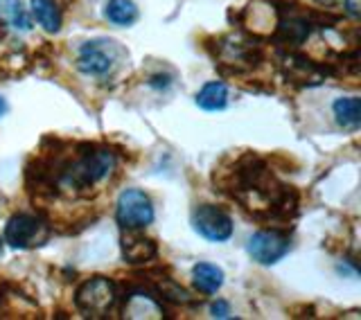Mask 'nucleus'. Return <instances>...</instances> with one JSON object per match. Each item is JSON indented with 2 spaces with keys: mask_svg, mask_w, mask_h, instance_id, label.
<instances>
[{
  "mask_svg": "<svg viewBox=\"0 0 361 320\" xmlns=\"http://www.w3.org/2000/svg\"><path fill=\"white\" fill-rule=\"evenodd\" d=\"M314 3H319V5H334L336 0H314Z\"/></svg>",
  "mask_w": 361,
  "mask_h": 320,
  "instance_id": "nucleus-18",
  "label": "nucleus"
},
{
  "mask_svg": "<svg viewBox=\"0 0 361 320\" xmlns=\"http://www.w3.org/2000/svg\"><path fill=\"white\" fill-rule=\"evenodd\" d=\"M334 120L338 127L348 131H357L361 127V99L359 97H338L334 101Z\"/></svg>",
  "mask_w": 361,
  "mask_h": 320,
  "instance_id": "nucleus-9",
  "label": "nucleus"
},
{
  "mask_svg": "<svg viewBox=\"0 0 361 320\" xmlns=\"http://www.w3.org/2000/svg\"><path fill=\"white\" fill-rule=\"evenodd\" d=\"M0 23L20 32L32 30V18L20 0H0Z\"/></svg>",
  "mask_w": 361,
  "mask_h": 320,
  "instance_id": "nucleus-11",
  "label": "nucleus"
},
{
  "mask_svg": "<svg viewBox=\"0 0 361 320\" xmlns=\"http://www.w3.org/2000/svg\"><path fill=\"white\" fill-rule=\"evenodd\" d=\"M228 104V88L224 82H208L197 93V106L203 111H221Z\"/></svg>",
  "mask_w": 361,
  "mask_h": 320,
  "instance_id": "nucleus-13",
  "label": "nucleus"
},
{
  "mask_svg": "<svg viewBox=\"0 0 361 320\" xmlns=\"http://www.w3.org/2000/svg\"><path fill=\"white\" fill-rule=\"evenodd\" d=\"M192 282L201 293H217L224 287V271L210 261H199L192 269Z\"/></svg>",
  "mask_w": 361,
  "mask_h": 320,
  "instance_id": "nucleus-8",
  "label": "nucleus"
},
{
  "mask_svg": "<svg viewBox=\"0 0 361 320\" xmlns=\"http://www.w3.org/2000/svg\"><path fill=\"white\" fill-rule=\"evenodd\" d=\"M192 228L212 244L228 242L233 237L231 214L217 208V205H210V203H201L192 210Z\"/></svg>",
  "mask_w": 361,
  "mask_h": 320,
  "instance_id": "nucleus-5",
  "label": "nucleus"
},
{
  "mask_svg": "<svg viewBox=\"0 0 361 320\" xmlns=\"http://www.w3.org/2000/svg\"><path fill=\"white\" fill-rule=\"evenodd\" d=\"M32 14L45 32H59L61 30V9L54 0H32Z\"/></svg>",
  "mask_w": 361,
  "mask_h": 320,
  "instance_id": "nucleus-10",
  "label": "nucleus"
},
{
  "mask_svg": "<svg viewBox=\"0 0 361 320\" xmlns=\"http://www.w3.org/2000/svg\"><path fill=\"white\" fill-rule=\"evenodd\" d=\"M3 242H5V239H0V255H3Z\"/></svg>",
  "mask_w": 361,
  "mask_h": 320,
  "instance_id": "nucleus-19",
  "label": "nucleus"
},
{
  "mask_svg": "<svg viewBox=\"0 0 361 320\" xmlns=\"http://www.w3.org/2000/svg\"><path fill=\"white\" fill-rule=\"evenodd\" d=\"M113 167H116V156L109 149H93L84 152L77 160H73L61 171V180L66 187L71 190H90L97 185L99 180H104Z\"/></svg>",
  "mask_w": 361,
  "mask_h": 320,
  "instance_id": "nucleus-1",
  "label": "nucleus"
},
{
  "mask_svg": "<svg viewBox=\"0 0 361 320\" xmlns=\"http://www.w3.org/2000/svg\"><path fill=\"white\" fill-rule=\"evenodd\" d=\"M113 68V54L106 50L104 41H88L77 54V70L90 77H104Z\"/></svg>",
  "mask_w": 361,
  "mask_h": 320,
  "instance_id": "nucleus-7",
  "label": "nucleus"
},
{
  "mask_svg": "<svg viewBox=\"0 0 361 320\" xmlns=\"http://www.w3.org/2000/svg\"><path fill=\"white\" fill-rule=\"evenodd\" d=\"M289 248H291V239L282 230H257L251 235V239H248V244H246L248 255H251L257 264H264V266L280 261L289 253Z\"/></svg>",
  "mask_w": 361,
  "mask_h": 320,
  "instance_id": "nucleus-6",
  "label": "nucleus"
},
{
  "mask_svg": "<svg viewBox=\"0 0 361 320\" xmlns=\"http://www.w3.org/2000/svg\"><path fill=\"white\" fill-rule=\"evenodd\" d=\"M116 219L124 230H142L154 221V203L142 190H124L116 203Z\"/></svg>",
  "mask_w": 361,
  "mask_h": 320,
  "instance_id": "nucleus-3",
  "label": "nucleus"
},
{
  "mask_svg": "<svg viewBox=\"0 0 361 320\" xmlns=\"http://www.w3.org/2000/svg\"><path fill=\"white\" fill-rule=\"evenodd\" d=\"M7 109H9V106H7V101H5V97H3V95H0V118H3V116H5V113H7Z\"/></svg>",
  "mask_w": 361,
  "mask_h": 320,
  "instance_id": "nucleus-17",
  "label": "nucleus"
},
{
  "mask_svg": "<svg viewBox=\"0 0 361 320\" xmlns=\"http://www.w3.org/2000/svg\"><path fill=\"white\" fill-rule=\"evenodd\" d=\"M343 5H345V11H348L350 18H359V14H361V0H343Z\"/></svg>",
  "mask_w": 361,
  "mask_h": 320,
  "instance_id": "nucleus-16",
  "label": "nucleus"
},
{
  "mask_svg": "<svg viewBox=\"0 0 361 320\" xmlns=\"http://www.w3.org/2000/svg\"><path fill=\"white\" fill-rule=\"evenodd\" d=\"M116 300H118L116 284H113L109 278H102V276L86 280L75 293L77 309L84 316H90V318L106 316L111 312V307L116 304Z\"/></svg>",
  "mask_w": 361,
  "mask_h": 320,
  "instance_id": "nucleus-2",
  "label": "nucleus"
},
{
  "mask_svg": "<svg viewBox=\"0 0 361 320\" xmlns=\"http://www.w3.org/2000/svg\"><path fill=\"white\" fill-rule=\"evenodd\" d=\"M48 237H50L48 223L34 214H25V212L14 214L5 226V242L18 250L37 248L48 242Z\"/></svg>",
  "mask_w": 361,
  "mask_h": 320,
  "instance_id": "nucleus-4",
  "label": "nucleus"
},
{
  "mask_svg": "<svg viewBox=\"0 0 361 320\" xmlns=\"http://www.w3.org/2000/svg\"><path fill=\"white\" fill-rule=\"evenodd\" d=\"M104 16L109 23L118 27H129L138 20V7H135L133 0H109L104 7Z\"/></svg>",
  "mask_w": 361,
  "mask_h": 320,
  "instance_id": "nucleus-12",
  "label": "nucleus"
},
{
  "mask_svg": "<svg viewBox=\"0 0 361 320\" xmlns=\"http://www.w3.org/2000/svg\"><path fill=\"white\" fill-rule=\"evenodd\" d=\"M210 316L212 318H231V307L226 300H217L210 307Z\"/></svg>",
  "mask_w": 361,
  "mask_h": 320,
  "instance_id": "nucleus-15",
  "label": "nucleus"
},
{
  "mask_svg": "<svg viewBox=\"0 0 361 320\" xmlns=\"http://www.w3.org/2000/svg\"><path fill=\"white\" fill-rule=\"evenodd\" d=\"M154 255H156V244L152 242V239L133 237V239H127V242H124V259L131 261V264L147 261Z\"/></svg>",
  "mask_w": 361,
  "mask_h": 320,
  "instance_id": "nucleus-14",
  "label": "nucleus"
}]
</instances>
